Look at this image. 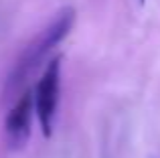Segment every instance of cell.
<instances>
[{
    "label": "cell",
    "instance_id": "6da1fadb",
    "mask_svg": "<svg viewBox=\"0 0 160 158\" xmlns=\"http://www.w3.org/2000/svg\"><path fill=\"white\" fill-rule=\"evenodd\" d=\"M75 8L65 6L53 16V20L31 41V43L24 47V51L20 53V57L14 61L10 73L6 77V83H4V101L8 99H14L20 91L24 89L27 81L39 71L43 65H47L51 61V53L55 51L61 41H65L69 37V32L73 31L75 24Z\"/></svg>",
    "mask_w": 160,
    "mask_h": 158
},
{
    "label": "cell",
    "instance_id": "7a4b0ae2",
    "mask_svg": "<svg viewBox=\"0 0 160 158\" xmlns=\"http://www.w3.org/2000/svg\"><path fill=\"white\" fill-rule=\"evenodd\" d=\"M61 61H63L61 55L53 57L45 65L43 75L35 87V111L45 138L53 136L55 118H57L59 95H61V67H63Z\"/></svg>",
    "mask_w": 160,
    "mask_h": 158
},
{
    "label": "cell",
    "instance_id": "3957f363",
    "mask_svg": "<svg viewBox=\"0 0 160 158\" xmlns=\"http://www.w3.org/2000/svg\"><path fill=\"white\" fill-rule=\"evenodd\" d=\"M32 114L35 111V91L24 89L10 107L4 120V142L8 150H24L32 134Z\"/></svg>",
    "mask_w": 160,
    "mask_h": 158
},
{
    "label": "cell",
    "instance_id": "277c9868",
    "mask_svg": "<svg viewBox=\"0 0 160 158\" xmlns=\"http://www.w3.org/2000/svg\"><path fill=\"white\" fill-rule=\"evenodd\" d=\"M140 2H144V0H140Z\"/></svg>",
    "mask_w": 160,
    "mask_h": 158
}]
</instances>
